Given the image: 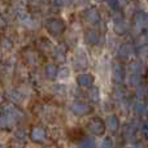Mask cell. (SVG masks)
Listing matches in <instances>:
<instances>
[{"mask_svg": "<svg viewBox=\"0 0 148 148\" xmlns=\"http://www.w3.org/2000/svg\"><path fill=\"white\" fill-rule=\"evenodd\" d=\"M33 138L35 140H39V139H43V130L42 129H35L33 131Z\"/></svg>", "mask_w": 148, "mask_h": 148, "instance_id": "1", "label": "cell"}, {"mask_svg": "<svg viewBox=\"0 0 148 148\" xmlns=\"http://www.w3.org/2000/svg\"><path fill=\"white\" fill-rule=\"evenodd\" d=\"M8 118H7V114L5 112H0V126H4V125H8Z\"/></svg>", "mask_w": 148, "mask_h": 148, "instance_id": "2", "label": "cell"}, {"mask_svg": "<svg viewBox=\"0 0 148 148\" xmlns=\"http://www.w3.org/2000/svg\"><path fill=\"white\" fill-rule=\"evenodd\" d=\"M3 25H4V21H3V18L1 17H0V27H1V26Z\"/></svg>", "mask_w": 148, "mask_h": 148, "instance_id": "3", "label": "cell"}]
</instances>
